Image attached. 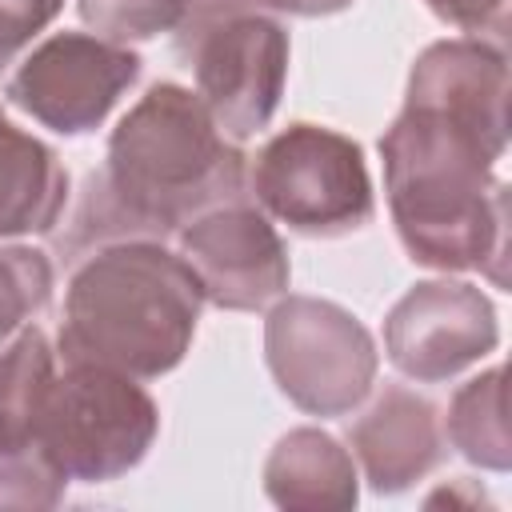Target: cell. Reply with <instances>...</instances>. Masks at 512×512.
Masks as SVG:
<instances>
[{
    "label": "cell",
    "instance_id": "obj_6",
    "mask_svg": "<svg viewBox=\"0 0 512 512\" xmlns=\"http://www.w3.org/2000/svg\"><path fill=\"white\" fill-rule=\"evenodd\" d=\"M184 56L196 96L228 140L264 132L288 80V32L280 20L224 0L184 24Z\"/></svg>",
    "mask_w": 512,
    "mask_h": 512
},
{
    "label": "cell",
    "instance_id": "obj_14",
    "mask_svg": "<svg viewBox=\"0 0 512 512\" xmlns=\"http://www.w3.org/2000/svg\"><path fill=\"white\" fill-rule=\"evenodd\" d=\"M68 204L60 156L0 112V240L44 236Z\"/></svg>",
    "mask_w": 512,
    "mask_h": 512
},
{
    "label": "cell",
    "instance_id": "obj_17",
    "mask_svg": "<svg viewBox=\"0 0 512 512\" xmlns=\"http://www.w3.org/2000/svg\"><path fill=\"white\" fill-rule=\"evenodd\" d=\"M216 4L224 0H76V12L96 36L112 44H128V40H152L160 32H176Z\"/></svg>",
    "mask_w": 512,
    "mask_h": 512
},
{
    "label": "cell",
    "instance_id": "obj_5",
    "mask_svg": "<svg viewBox=\"0 0 512 512\" xmlns=\"http://www.w3.org/2000/svg\"><path fill=\"white\" fill-rule=\"evenodd\" d=\"M256 208L296 236L336 240L376 212L372 176L352 136L324 124H288L252 160Z\"/></svg>",
    "mask_w": 512,
    "mask_h": 512
},
{
    "label": "cell",
    "instance_id": "obj_1",
    "mask_svg": "<svg viewBox=\"0 0 512 512\" xmlns=\"http://www.w3.org/2000/svg\"><path fill=\"white\" fill-rule=\"evenodd\" d=\"M500 144L476 128L404 104L380 136L384 192L404 252L436 272H484L504 288L508 184Z\"/></svg>",
    "mask_w": 512,
    "mask_h": 512
},
{
    "label": "cell",
    "instance_id": "obj_9",
    "mask_svg": "<svg viewBox=\"0 0 512 512\" xmlns=\"http://www.w3.org/2000/svg\"><path fill=\"white\" fill-rule=\"evenodd\" d=\"M496 344V308L468 280H420L384 316V352L416 384L452 380Z\"/></svg>",
    "mask_w": 512,
    "mask_h": 512
},
{
    "label": "cell",
    "instance_id": "obj_20",
    "mask_svg": "<svg viewBox=\"0 0 512 512\" xmlns=\"http://www.w3.org/2000/svg\"><path fill=\"white\" fill-rule=\"evenodd\" d=\"M64 12V0H0V76Z\"/></svg>",
    "mask_w": 512,
    "mask_h": 512
},
{
    "label": "cell",
    "instance_id": "obj_12",
    "mask_svg": "<svg viewBox=\"0 0 512 512\" xmlns=\"http://www.w3.org/2000/svg\"><path fill=\"white\" fill-rule=\"evenodd\" d=\"M352 460L380 496H400L420 484L448 452L436 404L404 384H384L372 404L348 424Z\"/></svg>",
    "mask_w": 512,
    "mask_h": 512
},
{
    "label": "cell",
    "instance_id": "obj_16",
    "mask_svg": "<svg viewBox=\"0 0 512 512\" xmlns=\"http://www.w3.org/2000/svg\"><path fill=\"white\" fill-rule=\"evenodd\" d=\"M56 376V352L36 324H24L0 348V432L36 440V408Z\"/></svg>",
    "mask_w": 512,
    "mask_h": 512
},
{
    "label": "cell",
    "instance_id": "obj_22",
    "mask_svg": "<svg viewBox=\"0 0 512 512\" xmlns=\"http://www.w3.org/2000/svg\"><path fill=\"white\" fill-rule=\"evenodd\" d=\"M260 8H272V12H288V16H336L344 8H352V0H252Z\"/></svg>",
    "mask_w": 512,
    "mask_h": 512
},
{
    "label": "cell",
    "instance_id": "obj_8",
    "mask_svg": "<svg viewBox=\"0 0 512 512\" xmlns=\"http://www.w3.org/2000/svg\"><path fill=\"white\" fill-rule=\"evenodd\" d=\"M140 80V56L92 32L40 40L8 76V104L60 136L96 132L116 100Z\"/></svg>",
    "mask_w": 512,
    "mask_h": 512
},
{
    "label": "cell",
    "instance_id": "obj_15",
    "mask_svg": "<svg viewBox=\"0 0 512 512\" xmlns=\"http://www.w3.org/2000/svg\"><path fill=\"white\" fill-rule=\"evenodd\" d=\"M444 440L488 472L512 468V436H508V404H504V368L492 364L488 372L472 376L456 388L444 420Z\"/></svg>",
    "mask_w": 512,
    "mask_h": 512
},
{
    "label": "cell",
    "instance_id": "obj_4",
    "mask_svg": "<svg viewBox=\"0 0 512 512\" xmlns=\"http://www.w3.org/2000/svg\"><path fill=\"white\" fill-rule=\"evenodd\" d=\"M160 432V408L140 380L96 368L64 364L48 380L36 408V440L68 480L108 484L132 472Z\"/></svg>",
    "mask_w": 512,
    "mask_h": 512
},
{
    "label": "cell",
    "instance_id": "obj_10",
    "mask_svg": "<svg viewBox=\"0 0 512 512\" xmlns=\"http://www.w3.org/2000/svg\"><path fill=\"white\" fill-rule=\"evenodd\" d=\"M180 256L204 300L224 312H256L288 292L292 264L276 224L240 200L216 204L180 228Z\"/></svg>",
    "mask_w": 512,
    "mask_h": 512
},
{
    "label": "cell",
    "instance_id": "obj_3",
    "mask_svg": "<svg viewBox=\"0 0 512 512\" xmlns=\"http://www.w3.org/2000/svg\"><path fill=\"white\" fill-rule=\"evenodd\" d=\"M200 308L204 288L180 252L160 240H112L68 280L56 356L160 380L188 356Z\"/></svg>",
    "mask_w": 512,
    "mask_h": 512
},
{
    "label": "cell",
    "instance_id": "obj_11",
    "mask_svg": "<svg viewBox=\"0 0 512 512\" xmlns=\"http://www.w3.org/2000/svg\"><path fill=\"white\" fill-rule=\"evenodd\" d=\"M404 104L444 112L492 144L508 148V56L504 44L460 36L428 44L412 72Z\"/></svg>",
    "mask_w": 512,
    "mask_h": 512
},
{
    "label": "cell",
    "instance_id": "obj_21",
    "mask_svg": "<svg viewBox=\"0 0 512 512\" xmlns=\"http://www.w3.org/2000/svg\"><path fill=\"white\" fill-rule=\"evenodd\" d=\"M424 4L432 8V16H440L460 32H472L476 40L504 44L508 36V0H424Z\"/></svg>",
    "mask_w": 512,
    "mask_h": 512
},
{
    "label": "cell",
    "instance_id": "obj_7",
    "mask_svg": "<svg viewBox=\"0 0 512 512\" xmlns=\"http://www.w3.org/2000/svg\"><path fill=\"white\" fill-rule=\"evenodd\" d=\"M264 360L276 388L308 416H348L376 384L372 332L336 300L284 296L264 320Z\"/></svg>",
    "mask_w": 512,
    "mask_h": 512
},
{
    "label": "cell",
    "instance_id": "obj_2",
    "mask_svg": "<svg viewBox=\"0 0 512 512\" xmlns=\"http://www.w3.org/2000/svg\"><path fill=\"white\" fill-rule=\"evenodd\" d=\"M244 152L184 84H152L112 128L84 208L112 240H164L200 212L240 200Z\"/></svg>",
    "mask_w": 512,
    "mask_h": 512
},
{
    "label": "cell",
    "instance_id": "obj_19",
    "mask_svg": "<svg viewBox=\"0 0 512 512\" xmlns=\"http://www.w3.org/2000/svg\"><path fill=\"white\" fill-rule=\"evenodd\" d=\"M52 300V260L32 244L0 240V348Z\"/></svg>",
    "mask_w": 512,
    "mask_h": 512
},
{
    "label": "cell",
    "instance_id": "obj_18",
    "mask_svg": "<svg viewBox=\"0 0 512 512\" xmlns=\"http://www.w3.org/2000/svg\"><path fill=\"white\" fill-rule=\"evenodd\" d=\"M68 484L72 480L52 464L40 440L0 432V512L4 508H20V512L56 508Z\"/></svg>",
    "mask_w": 512,
    "mask_h": 512
},
{
    "label": "cell",
    "instance_id": "obj_13",
    "mask_svg": "<svg viewBox=\"0 0 512 512\" xmlns=\"http://www.w3.org/2000/svg\"><path fill=\"white\" fill-rule=\"evenodd\" d=\"M264 492L288 512L352 508L360 500L356 460L336 436L320 428H292L264 460Z\"/></svg>",
    "mask_w": 512,
    "mask_h": 512
}]
</instances>
